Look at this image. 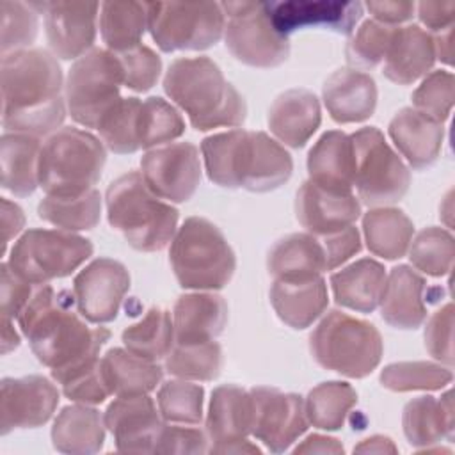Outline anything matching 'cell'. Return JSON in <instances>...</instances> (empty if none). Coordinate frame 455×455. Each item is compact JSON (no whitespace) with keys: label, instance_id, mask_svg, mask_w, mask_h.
Here are the masks:
<instances>
[{"label":"cell","instance_id":"obj_2","mask_svg":"<svg viewBox=\"0 0 455 455\" xmlns=\"http://www.w3.org/2000/svg\"><path fill=\"white\" fill-rule=\"evenodd\" d=\"M64 293H55L48 283L39 284L16 318L37 361L52 371L71 370L96 359L110 338L108 329L89 327L73 313L62 300Z\"/></svg>","mask_w":455,"mask_h":455},{"label":"cell","instance_id":"obj_4","mask_svg":"<svg viewBox=\"0 0 455 455\" xmlns=\"http://www.w3.org/2000/svg\"><path fill=\"white\" fill-rule=\"evenodd\" d=\"M164 91L199 132L240 126L245 121V100L208 57L172 60L164 76Z\"/></svg>","mask_w":455,"mask_h":455},{"label":"cell","instance_id":"obj_44","mask_svg":"<svg viewBox=\"0 0 455 455\" xmlns=\"http://www.w3.org/2000/svg\"><path fill=\"white\" fill-rule=\"evenodd\" d=\"M450 368L428 361H402L387 364L380 371V384L391 391H435L451 382Z\"/></svg>","mask_w":455,"mask_h":455},{"label":"cell","instance_id":"obj_13","mask_svg":"<svg viewBox=\"0 0 455 455\" xmlns=\"http://www.w3.org/2000/svg\"><path fill=\"white\" fill-rule=\"evenodd\" d=\"M224 41L231 55L254 68H275L290 55L288 36L270 20L263 2H222Z\"/></svg>","mask_w":455,"mask_h":455},{"label":"cell","instance_id":"obj_53","mask_svg":"<svg viewBox=\"0 0 455 455\" xmlns=\"http://www.w3.org/2000/svg\"><path fill=\"white\" fill-rule=\"evenodd\" d=\"M425 347L428 354L444 363L453 364V304L448 302L437 309L425 327Z\"/></svg>","mask_w":455,"mask_h":455},{"label":"cell","instance_id":"obj_26","mask_svg":"<svg viewBox=\"0 0 455 455\" xmlns=\"http://www.w3.org/2000/svg\"><path fill=\"white\" fill-rule=\"evenodd\" d=\"M320 103L307 89H290L279 94L268 110L270 132L290 148H302L318 130Z\"/></svg>","mask_w":455,"mask_h":455},{"label":"cell","instance_id":"obj_38","mask_svg":"<svg viewBox=\"0 0 455 455\" xmlns=\"http://www.w3.org/2000/svg\"><path fill=\"white\" fill-rule=\"evenodd\" d=\"M100 14L101 39L114 53L142 44L148 28V9L140 2H103Z\"/></svg>","mask_w":455,"mask_h":455},{"label":"cell","instance_id":"obj_19","mask_svg":"<svg viewBox=\"0 0 455 455\" xmlns=\"http://www.w3.org/2000/svg\"><path fill=\"white\" fill-rule=\"evenodd\" d=\"M44 12L48 44L55 57L64 60L80 59L96 37V2H43L36 4Z\"/></svg>","mask_w":455,"mask_h":455},{"label":"cell","instance_id":"obj_39","mask_svg":"<svg viewBox=\"0 0 455 455\" xmlns=\"http://www.w3.org/2000/svg\"><path fill=\"white\" fill-rule=\"evenodd\" d=\"M37 215L64 231L92 229L100 222L101 196L96 188L80 196H46L37 204Z\"/></svg>","mask_w":455,"mask_h":455},{"label":"cell","instance_id":"obj_10","mask_svg":"<svg viewBox=\"0 0 455 455\" xmlns=\"http://www.w3.org/2000/svg\"><path fill=\"white\" fill-rule=\"evenodd\" d=\"M123 69L114 52L92 48L71 66L64 92L69 116L85 128H98L101 117L121 100Z\"/></svg>","mask_w":455,"mask_h":455},{"label":"cell","instance_id":"obj_29","mask_svg":"<svg viewBox=\"0 0 455 455\" xmlns=\"http://www.w3.org/2000/svg\"><path fill=\"white\" fill-rule=\"evenodd\" d=\"M270 302L277 316L293 329L309 327L327 307V284L322 275L274 279Z\"/></svg>","mask_w":455,"mask_h":455},{"label":"cell","instance_id":"obj_41","mask_svg":"<svg viewBox=\"0 0 455 455\" xmlns=\"http://www.w3.org/2000/svg\"><path fill=\"white\" fill-rule=\"evenodd\" d=\"M357 402L355 389L347 382H322L313 387L304 402L307 421L322 430H338L345 425Z\"/></svg>","mask_w":455,"mask_h":455},{"label":"cell","instance_id":"obj_16","mask_svg":"<svg viewBox=\"0 0 455 455\" xmlns=\"http://www.w3.org/2000/svg\"><path fill=\"white\" fill-rule=\"evenodd\" d=\"M252 425L251 395L240 386L224 384L213 389L206 435L212 453H259V448L247 441Z\"/></svg>","mask_w":455,"mask_h":455},{"label":"cell","instance_id":"obj_33","mask_svg":"<svg viewBox=\"0 0 455 455\" xmlns=\"http://www.w3.org/2000/svg\"><path fill=\"white\" fill-rule=\"evenodd\" d=\"M105 441V418L100 411L84 405L64 407L52 427L53 448L60 453H98Z\"/></svg>","mask_w":455,"mask_h":455},{"label":"cell","instance_id":"obj_55","mask_svg":"<svg viewBox=\"0 0 455 455\" xmlns=\"http://www.w3.org/2000/svg\"><path fill=\"white\" fill-rule=\"evenodd\" d=\"M39 284L28 283L16 275L7 263H2V293H0V311L2 318L14 320L23 311L27 302L32 299Z\"/></svg>","mask_w":455,"mask_h":455},{"label":"cell","instance_id":"obj_1","mask_svg":"<svg viewBox=\"0 0 455 455\" xmlns=\"http://www.w3.org/2000/svg\"><path fill=\"white\" fill-rule=\"evenodd\" d=\"M2 124L5 132L52 135L66 117L62 69L53 53L25 48L2 55Z\"/></svg>","mask_w":455,"mask_h":455},{"label":"cell","instance_id":"obj_49","mask_svg":"<svg viewBox=\"0 0 455 455\" xmlns=\"http://www.w3.org/2000/svg\"><path fill=\"white\" fill-rule=\"evenodd\" d=\"M52 377L57 384H60L62 393L69 400H75L80 403L96 405L105 402V398L110 395L101 373L100 357L71 370L52 371Z\"/></svg>","mask_w":455,"mask_h":455},{"label":"cell","instance_id":"obj_22","mask_svg":"<svg viewBox=\"0 0 455 455\" xmlns=\"http://www.w3.org/2000/svg\"><path fill=\"white\" fill-rule=\"evenodd\" d=\"M275 28L288 36L302 27H323L338 34H352L355 23L363 16L359 2H332V0H293L267 4Z\"/></svg>","mask_w":455,"mask_h":455},{"label":"cell","instance_id":"obj_14","mask_svg":"<svg viewBox=\"0 0 455 455\" xmlns=\"http://www.w3.org/2000/svg\"><path fill=\"white\" fill-rule=\"evenodd\" d=\"M249 395L252 407L251 435L261 441L267 450L281 453L307 430L309 421L300 395L265 386L252 387Z\"/></svg>","mask_w":455,"mask_h":455},{"label":"cell","instance_id":"obj_9","mask_svg":"<svg viewBox=\"0 0 455 455\" xmlns=\"http://www.w3.org/2000/svg\"><path fill=\"white\" fill-rule=\"evenodd\" d=\"M92 251L91 240L71 231L28 229L14 242L7 265L28 283L46 284L75 272Z\"/></svg>","mask_w":455,"mask_h":455},{"label":"cell","instance_id":"obj_15","mask_svg":"<svg viewBox=\"0 0 455 455\" xmlns=\"http://www.w3.org/2000/svg\"><path fill=\"white\" fill-rule=\"evenodd\" d=\"M140 169L155 196L171 203H185L201 181L199 149L192 142H169L146 151Z\"/></svg>","mask_w":455,"mask_h":455},{"label":"cell","instance_id":"obj_48","mask_svg":"<svg viewBox=\"0 0 455 455\" xmlns=\"http://www.w3.org/2000/svg\"><path fill=\"white\" fill-rule=\"evenodd\" d=\"M396 25H386L377 20H366L355 34L347 43V60L348 64L363 69H371L379 66L391 44Z\"/></svg>","mask_w":455,"mask_h":455},{"label":"cell","instance_id":"obj_54","mask_svg":"<svg viewBox=\"0 0 455 455\" xmlns=\"http://www.w3.org/2000/svg\"><path fill=\"white\" fill-rule=\"evenodd\" d=\"M208 435L199 428H188L174 425H164L155 453H204L208 451Z\"/></svg>","mask_w":455,"mask_h":455},{"label":"cell","instance_id":"obj_36","mask_svg":"<svg viewBox=\"0 0 455 455\" xmlns=\"http://www.w3.org/2000/svg\"><path fill=\"white\" fill-rule=\"evenodd\" d=\"M267 268L274 279H302L320 275L325 258L318 238L311 233H291L272 245Z\"/></svg>","mask_w":455,"mask_h":455},{"label":"cell","instance_id":"obj_24","mask_svg":"<svg viewBox=\"0 0 455 455\" xmlns=\"http://www.w3.org/2000/svg\"><path fill=\"white\" fill-rule=\"evenodd\" d=\"M228 323V304L217 293L180 295L172 309L174 343L215 339Z\"/></svg>","mask_w":455,"mask_h":455},{"label":"cell","instance_id":"obj_42","mask_svg":"<svg viewBox=\"0 0 455 455\" xmlns=\"http://www.w3.org/2000/svg\"><path fill=\"white\" fill-rule=\"evenodd\" d=\"M164 368L183 380H213L220 375L224 355L217 341L174 343L164 357Z\"/></svg>","mask_w":455,"mask_h":455},{"label":"cell","instance_id":"obj_25","mask_svg":"<svg viewBox=\"0 0 455 455\" xmlns=\"http://www.w3.org/2000/svg\"><path fill=\"white\" fill-rule=\"evenodd\" d=\"M435 62V44L430 32L419 25L396 27L382 73L398 85H409L425 76Z\"/></svg>","mask_w":455,"mask_h":455},{"label":"cell","instance_id":"obj_27","mask_svg":"<svg viewBox=\"0 0 455 455\" xmlns=\"http://www.w3.org/2000/svg\"><path fill=\"white\" fill-rule=\"evenodd\" d=\"M387 130L391 140L411 167L425 169L437 160L444 137L443 123L434 121L412 107H405L395 114Z\"/></svg>","mask_w":455,"mask_h":455},{"label":"cell","instance_id":"obj_37","mask_svg":"<svg viewBox=\"0 0 455 455\" xmlns=\"http://www.w3.org/2000/svg\"><path fill=\"white\" fill-rule=\"evenodd\" d=\"M366 247L384 259H398L409 251L414 226L398 208H375L363 217Z\"/></svg>","mask_w":455,"mask_h":455},{"label":"cell","instance_id":"obj_8","mask_svg":"<svg viewBox=\"0 0 455 455\" xmlns=\"http://www.w3.org/2000/svg\"><path fill=\"white\" fill-rule=\"evenodd\" d=\"M309 350L322 368L363 379L379 366L384 345L373 323L332 309L311 332Z\"/></svg>","mask_w":455,"mask_h":455},{"label":"cell","instance_id":"obj_7","mask_svg":"<svg viewBox=\"0 0 455 455\" xmlns=\"http://www.w3.org/2000/svg\"><path fill=\"white\" fill-rule=\"evenodd\" d=\"M107 155L89 132L60 128L46 137L39 153V187L46 196H80L98 183Z\"/></svg>","mask_w":455,"mask_h":455},{"label":"cell","instance_id":"obj_5","mask_svg":"<svg viewBox=\"0 0 455 455\" xmlns=\"http://www.w3.org/2000/svg\"><path fill=\"white\" fill-rule=\"evenodd\" d=\"M108 224L137 251L167 247L178 226V210L164 203L146 185L139 171L116 178L107 188Z\"/></svg>","mask_w":455,"mask_h":455},{"label":"cell","instance_id":"obj_63","mask_svg":"<svg viewBox=\"0 0 455 455\" xmlns=\"http://www.w3.org/2000/svg\"><path fill=\"white\" fill-rule=\"evenodd\" d=\"M20 345V336L12 327V320L2 318V354H7Z\"/></svg>","mask_w":455,"mask_h":455},{"label":"cell","instance_id":"obj_59","mask_svg":"<svg viewBox=\"0 0 455 455\" xmlns=\"http://www.w3.org/2000/svg\"><path fill=\"white\" fill-rule=\"evenodd\" d=\"M25 215L23 210L11 203L9 199H2V228H4V251L7 249V243L23 229Z\"/></svg>","mask_w":455,"mask_h":455},{"label":"cell","instance_id":"obj_62","mask_svg":"<svg viewBox=\"0 0 455 455\" xmlns=\"http://www.w3.org/2000/svg\"><path fill=\"white\" fill-rule=\"evenodd\" d=\"M451 36H453V28H448L444 32H439L434 37V44H435V57H439L443 62L451 64Z\"/></svg>","mask_w":455,"mask_h":455},{"label":"cell","instance_id":"obj_32","mask_svg":"<svg viewBox=\"0 0 455 455\" xmlns=\"http://www.w3.org/2000/svg\"><path fill=\"white\" fill-rule=\"evenodd\" d=\"M384 283L386 268L371 258L357 259L331 275L336 302L359 313H371L379 306Z\"/></svg>","mask_w":455,"mask_h":455},{"label":"cell","instance_id":"obj_20","mask_svg":"<svg viewBox=\"0 0 455 455\" xmlns=\"http://www.w3.org/2000/svg\"><path fill=\"white\" fill-rule=\"evenodd\" d=\"M297 220L311 235L322 236L352 226L359 213L361 203L352 190L304 181L295 197Z\"/></svg>","mask_w":455,"mask_h":455},{"label":"cell","instance_id":"obj_61","mask_svg":"<svg viewBox=\"0 0 455 455\" xmlns=\"http://www.w3.org/2000/svg\"><path fill=\"white\" fill-rule=\"evenodd\" d=\"M357 453H396V446L389 437L384 435H371L364 439L361 444L354 448Z\"/></svg>","mask_w":455,"mask_h":455},{"label":"cell","instance_id":"obj_34","mask_svg":"<svg viewBox=\"0 0 455 455\" xmlns=\"http://www.w3.org/2000/svg\"><path fill=\"white\" fill-rule=\"evenodd\" d=\"M101 373L110 395L133 396L153 391L164 375L156 361L139 357L124 348H110L100 359Z\"/></svg>","mask_w":455,"mask_h":455},{"label":"cell","instance_id":"obj_40","mask_svg":"<svg viewBox=\"0 0 455 455\" xmlns=\"http://www.w3.org/2000/svg\"><path fill=\"white\" fill-rule=\"evenodd\" d=\"M121 339L132 354L158 361L169 354L174 345L172 320L167 309L151 307L137 323L126 327Z\"/></svg>","mask_w":455,"mask_h":455},{"label":"cell","instance_id":"obj_47","mask_svg":"<svg viewBox=\"0 0 455 455\" xmlns=\"http://www.w3.org/2000/svg\"><path fill=\"white\" fill-rule=\"evenodd\" d=\"M204 389L187 380H167L158 389V411L169 423L197 425L203 418Z\"/></svg>","mask_w":455,"mask_h":455},{"label":"cell","instance_id":"obj_18","mask_svg":"<svg viewBox=\"0 0 455 455\" xmlns=\"http://www.w3.org/2000/svg\"><path fill=\"white\" fill-rule=\"evenodd\" d=\"M0 395V432L44 425L59 403L57 387L41 375L4 379Z\"/></svg>","mask_w":455,"mask_h":455},{"label":"cell","instance_id":"obj_17","mask_svg":"<svg viewBox=\"0 0 455 455\" xmlns=\"http://www.w3.org/2000/svg\"><path fill=\"white\" fill-rule=\"evenodd\" d=\"M128 288L130 274L126 267L110 258H98L73 281L76 309L87 322H112L119 313Z\"/></svg>","mask_w":455,"mask_h":455},{"label":"cell","instance_id":"obj_50","mask_svg":"<svg viewBox=\"0 0 455 455\" xmlns=\"http://www.w3.org/2000/svg\"><path fill=\"white\" fill-rule=\"evenodd\" d=\"M2 12V55L25 50L37 36V11L34 4L0 2Z\"/></svg>","mask_w":455,"mask_h":455},{"label":"cell","instance_id":"obj_52","mask_svg":"<svg viewBox=\"0 0 455 455\" xmlns=\"http://www.w3.org/2000/svg\"><path fill=\"white\" fill-rule=\"evenodd\" d=\"M121 69H123V84L137 92L149 91L162 71L160 57L146 44H137L130 50L116 53Z\"/></svg>","mask_w":455,"mask_h":455},{"label":"cell","instance_id":"obj_21","mask_svg":"<svg viewBox=\"0 0 455 455\" xmlns=\"http://www.w3.org/2000/svg\"><path fill=\"white\" fill-rule=\"evenodd\" d=\"M155 402L148 395L117 396L105 411V427L110 430L119 451L155 453L164 427Z\"/></svg>","mask_w":455,"mask_h":455},{"label":"cell","instance_id":"obj_30","mask_svg":"<svg viewBox=\"0 0 455 455\" xmlns=\"http://www.w3.org/2000/svg\"><path fill=\"white\" fill-rule=\"evenodd\" d=\"M403 434L411 446L428 448L441 439H453V403L451 393H444L441 400L434 396H418L403 407Z\"/></svg>","mask_w":455,"mask_h":455},{"label":"cell","instance_id":"obj_12","mask_svg":"<svg viewBox=\"0 0 455 455\" xmlns=\"http://www.w3.org/2000/svg\"><path fill=\"white\" fill-rule=\"evenodd\" d=\"M148 28L162 52L204 50L219 43L226 16L217 2H148Z\"/></svg>","mask_w":455,"mask_h":455},{"label":"cell","instance_id":"obj_51","mask_svg":"<svg viewBox=\"0 0 455 455\" xmlns=\"http://www.w3.org/2000/svg\"><path fill=\"white\" fill-rule=\"evenodd\" d=\"M455 98V80L450 71H432L412 92V105L421 114L437 123H444L451 112Z\"/></svg>","mask_w":455,"mask_h":455},{"label":"cell","instance_id":"obj_57","mask_svg":"<svg viewBox=\"0 0 455 455\" xmlns=\"http://www.w3.org/2000/svg\"><path fill=\"white\" fill-rule=\"evenodd\" d=\"M416 7H418V18L432 32L439 34V32H444L448 28H453L455 2H451V0L421 2Z\"/></svg>","mask_w":455,"mask_h":455},{"label":"cell","instance_id":"obj_58","mask_svg":"<svg viewBox=\"0 0 455 455\" xmlns=\"http://www.w3.org/2000/svg\"><path fill=\"white\" fill-rule=\"evenodd\" d=\"M366 9L375 16L377 21L386 25H396L412 18L416 4L398 2V0H379V2H366Z\"/></svg>","mask_w":455,"mask_h":455},{"label":"cell","instance_id":"obj_45","mask_svg":"<svg viewBox=\"0 0 455 455\" xmlns=\"http://www.w3.org/2000/svg\"><path fill=\"white\" fill-rule=\"evenodd\" d=\"M142 100L130 96L121 98L114 107L101 117L98 132L107 148L117 155H128L140 149L137 135L139 108Z\"/></svg>","mask_w":455,"mask_h":455},{"label":"cell","instance_id":"obj_56","mask_svg":"<svg viewBox=\"0 0 455 455\" xmlns=\"http://www.w3.org/2000/svg\"><path fill=\"white\" fill-rule=\"evenodd\" d=\"M316 238L323 251L325 270L336 268L338 265L345 263L348 258H352L361 251V236L354 226H347L339 231L322 235Z\"/></svg>","mask_w":455,"mask_h":455},{"label":"cell","instance_id":"obj_46","mask_svg":"<svg viewBox=\"0 0 455 455\" xmlns=\"http://www.w3.org/2000/svg\"><path fill=\"white\" fill-rule=\"evenodd\" d=\"M455 243L450 231L443 228L421 229L409 245V258L412 265L427 275L443 277L453 267Z\"/></svg>","mask_w":455,"mask_h":455},{"label":"cell","instance_id":"obj_60","mask_svg":"<svg viewBox=\"0 0 455 455\" xmlns=\"http://www.w3.org/2000/svg\"><path fill=\"white\" fill-rule=\"evenodd\" d=\"M293 453H343V446L334 437L313 434L299 446H295Z\"/></svg>","mask_w":455,"mask_h":455},{"label":"cell","instance_id":"obj_35","mask_svg":"<svg viewBox=\"0 0 455 455\" xmlns=\"http://www.w3.org/2000/svg\"><path fill=\"white\" fill-rule=\"evenodd\" d=\"M39 137L5 132L0 142L2 187L14 196H30L39 187Z\"/></svg>","mask_w":455,"mask_h":455},{"label":"cell","instance_id":"obj_23","mask_svg":"<svg viewBox=\"0 0 455 455\" xmlns=\"http://www.w3.org/2000/svg\"><path fill=\"white\" fill-rule=\"evenodd\" d=\"M327 112L336 123L366 121L377 107L375 80L359 69H338L323 84L322 89Z\"/></svg>","mask_w":455,"mask_h":455},{"label":"cell","instance_id":"obj_11","mask_svg":"<svg viewBox=\"0 0 455 455\" xmlns=\"http://www.w3.org/2000/svg\"><path fill=\"white\" fill-rule=\"evenodd\" d=\"M354 148V187L368 206L400 201L411 185L409 167L386 142L380 130L364 126L350 135Z\"/></svg>","mask_w":455,"mask_h":455},{"label":"cell","instance_id":"obj_3","mask_svg":"<svg viewBox=\"0 0 455 455\" xmlns=\"http://www.w3.org/2000/svg\"><path fill=\"white\" fill-rule=\"evenodd\" d=\"M201 153L208 178L224 188L270 192L293 172L290 153L265 132L213 133L203 139Z\"/></svg>","mask_w":455,"mask_h":455},{"label":"cell","instance_id":"obj_43","mask_svg":"<svg viewBox=\"0 0 455 455\" xmlns=\"http://www.w3.org/2000/svg\"><path fill=\"white\" fill-rule=\"evenodd\" d=\"M185 132L181 114L164 98L151 96L140 103L137 135L142 149L158 148L178 139Z\"/></svg>","mask_w":455,"mask_h":455},{"label":"cell","instance_id":"obj_31","mask_svg":"<svg viewBox=\"0 0 455 455\" xmlns=\"http://www.w3.org/2000/svg\"><path fill=\"white\" fill-rule=\"evenodd\" d=\"M309 180L332 188L352 190L354 187V148L350 135L325 132L307 153Z\"/></svg>","mask_w":455,"mask_h":455},{"label":"cell","instance_id":"obj_6","mask_svg":"<svg viewBox=\"0 0 455 455\" xmlns=\"http://www.w3.org/2000/svg\"><path fill=\"white\" fill-rule=\"evenodd\" d=\"M169 263L185 290H220L236 268V258L222 231L203 217L187 219L174 233Z\"/></svg>","mask_w":455,"mask_h":455},{"label":"cell","instance_id":"obj_28","mask_svg":"<svg viewBox=\"0 0 455 455\" xmlns=\"http://www.w3.org/2000/svg\"><path fill=\"white\" fill-rule=\"evenodd\" d=\"M423 290L425 279L416 270L407 265L391 268L379 302L382 318L396 329H418L427 318Z\"/></svg>","mask_w":455,"mask_h":455}]
</instances>
